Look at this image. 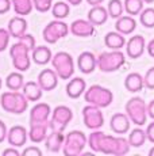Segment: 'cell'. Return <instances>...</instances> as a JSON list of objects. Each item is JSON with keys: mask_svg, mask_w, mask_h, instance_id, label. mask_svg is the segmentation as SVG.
Wrapping results in <instances>:
<instances>
[{"mask_svg": "<svg viewBox=\"0 0 154 156\" xmlns=\"http://www.w3.org/2000/svg\"><path fill=\"white\" fill-rule=\"evenodd\" d=\"M130 143L129 139L118 136H109V134H103L99 144V152L104 155H115V156H123L129 154L130 151Z\"/></svg>", "mask_w": 154, "mask_h": 156, "instance_id": "cell-1", "label": "cell"}, {"mask_svg": "<svg viewBox=\"0 0 154 156\" xmlns=\"http://www.w3.org/2000/svg\"><path fill=\"white\" fill-rule=\"evenodd\" d=\"M0 106L7 113L23 114L28 109V99L23 92L19 91H7L3 92L0 97Z\"/></svg>", "mask_w": 154, "mask_h": 156, "instance_id": "cell-2", "label": "cell"}, {"mask_svg": "<svg viewBox=\"0 0 154 156\" xmlns=\"http://www.w3.org/2000/svg\"><path fill=\"white\" fill-rule=\"evenodd\" d=\"M84 98H85V102H88L89 105H95V106L103 109V107H108L112 103L114 94H112L111 90L105 88V87L93 84L88 90H85Z\"/></svg>", "mask_w": 154, "mask_h": 156, "instance_id": "cell-3", "label": "cell"}, {"mask_svg": "<svg viewBox=\"0 0 154 156\" xmlns=\"http://www.w3.org/2000/svg\"><path fill=\"white\" fill-rule=\"evenodd\" d=\"M88 144V137L81 130H72L65 136L62 151L66 156H77L84 151Z\"/></svg>", "mask_w": 154, "mask_h": 156, "instance_id": "cell-4", "label": "cell"}, {"mask_svg": "<svg viewBox=\"0 0 154 156\" xmlns=\"http://www.w3.org/2000/svg\"><path fill=\"white\" fill-rule=\"evenodd\" d=\"M53 69L57 72L58 77L62 80H68L75 73V61L73 57L68 52H58L52 57Z\"/></svg>", "mask_w": 154, "mask_h": 156, "instance_id": "cell-5", "label": "cell"}, {"mask_svg": "<svg viewBox=\"0 0 154 156\" xmlns=\"http://www.w3.org/2000/svg\"><path fill=\"white\" fill-rule=\"evenodd\" d=\"M126 114L130 121L134 122L137 126H142L147 121V105L142 98L134 97L126 103Z\"/></svg>", "mask_w": 154, "mask_h": 156, "instance_id": "cell-6", "label": "cell"}, {"mask_svg": "<svg viewBox=\"0 0 154 156\" xmlns=\"http://www.w3.org/2000/svg\"><path fill=\"white\" fill-rule=\"evenodd\" d=\"M126 56L120 50L104 52L97 57V68L102 72H115L124 65Z\"/></svg>", "mask_w": 154, "mask_h": 156, "instance_id": "cell-7", "label": "cell"}, {"mask_svg": "<svg viewBox=\"0 0 154 156\" xmlns=\"http://www.w3.org/2000/svg\"><path fill=\"white\" fill-rule=\"evenodd\" d=\"M30 52L31 50L19 40L16 44H14L10 48V56L12 58V65L15 69H18L19 72H25L30 68Z\"/></svg>", "mask_w": 154, "mask_h": 156, "instance_id": "cell-8", "label": "cell"}, {"mask_svg": "<svg viewBox=\"0 0 154 156\" xmlns=\"http://www.w3.org/2000/svg\"><path fill=\"white\" fill-rule=\"evenodd\" d=\"M73 118L72 110L68 106H57L52 112L49 119V129L50 130H57V132H64L69 122Z\"/></svg>", "mask_w": 154, "mask_h": 156, "instance_id": "cell-9", "label": "cell"}, {"mask_svg": "<svg viewBox=\"0 0 154 156\" xmlns=\"http://www.w3.org/2000/svg\"><path fill=\"white\" fill-rule=\"evenodd\" d=\"M68 34H69V26L65 22H62V19H55L49 22L42 33L43 40L47 44L58 42L61 38H65Z\"/></svg>", "mask_w": 154, "mask_h": 156, "instance_id": "cell-10", "label": "cell"}, {"mask_svg": "<svg viewBox=\"0 0 154 156\" xmlns=\"http://www.w3.org/2000/svg\"><path fill=\"white\" fill-rule=\"evenodd\" d=\"M82 119H84V125L91 130L100 129L104 124V115L102 113V109L89 103L82 109Z\"/></svg>", "mask_w": 154, "mask_h": 156, "instance_id": "cell-11", "label": "cell"}, {"mask_svg": "<svg viewBox=\"0 0 154 156\" xmlns=\"http://www.w3.org/2000/svg\"><path fill=\"white\" fill-rule=\"evenodd\" d=\"M69 31L76 37H92L95 34V25H92L88 19H76L69 26Z\"/></svg>", "mask_w": 154, "mask_h": 156, "instance_id": "cell-12", "label": "cell"}, {"mask_svg": "<svg viewBox=\"0 0 154 156\" xmlns=\"http://www.w3.org/2000/svg\"><path fill=\"white\" fill-rule=\"evenodd\" d=\"M37 82L43 91H53L58 84V75L52 68H46L39 72Z\"/></svg>", "mask_w": 154, "mask_h": 156, "instance_id": "cell-13", "label": "cell"}, {"mask_svg": "<svg viewBox=\"0 0 154 156\" xmlns=\"http://www.w3.org/2000/svg\"><path fill=\"white\" fill-rule=\"evenodd\" d=\"M27 139H28L27 130H26L25 126H20V125L12 126L7 133L8 144H10L11 147H16V148L25 145L26 141H27Z\"/></svg>", "mask_w": 154, "mask_h": 156, "instance_id": "cell-14", "label": "cell"}, {"mask_svg": "<svg viewBox=\"0 0 154 156\" xmlns=\"http://www.w3.org/2000/svg\"><path fill=\"white\" fill-rule=\"evenodd\" d=\"M146 42L142 35H134L126 42V53L130 58H139L145 52Z\"/></svg>", "mask_w": 154, "mask_h": 156, "instance_id": "cell-15", "label": "cell"}, {"mask_svg": "<svg viewBox=\"0 0 154 156\" xmlns=\"http://www.w3.org/2000/svg\"><path fill=\"white\" fill-rule=\"evenodd\" d=\"M52 115V107L47 103H37L30 110V124H38V122H49Z\"/></svg>", "mask_w": 154, "mask_h": 156, "instance_id": "cell-16", "label": "cell"}, {"mask_svg": "<svg viewBox=\"0 0 154 156\" xmlns=\"http://www.w3.org/2000/svg\"><path fill=\"white\" fill-rule=\"evenodd\" d=\"M97 67V57L92 52H82L77 57V68L82 73H92Z\"/></svg>", "mask_w": 154, "mask_h": 156, "instance_id": "cell-17", "label": "cell"}, {"mask_svg": "<svg viewBox=\"0 0 154 156\" xmlns=\"http://www.w3.org/2000/svg\"><path fill=\"white\" fill-rule=\"evenodd\" d=\"M130 118L126 113H116L111 117L109 126L111 130L116 134H124L130 130Z\"/></svg>", "mask_w": 154, "mask_h": 156, "instance_id": "cell-18", "label": "cell"}, {"mask_svg": "<svg viewBox=\"0 0 154 156\" xmlns=\"http://www.w3.org/2000/svg\"><path fill=\"white\" fill-rule=\"evenodd\" d=\"M87 90V83L82 77H70L69 83L66 84V94L72 99H77L80 98Z\"/></svg>", "mask_w": 154, "mask_h": 156, "instance_id": "cell-19", "label": "cell"}, {"mask_svg": "<svg viewBox=\"0 0 154 156\" xmlns=\"http://www.w3.org/2000/svg\"><path fill=\"white\" fill-rule=\"evenodd\" d=\"M7 30L10 31L11 37H14V38L22 37L23 34L27 33V20H26L23 16H20V15L11 18L10 22H8Z\"/></svg>", "mask_w": 154, "mask_h": 156, "instance_id": "cell-20", "label": "cell"}, {"mask_svg": "<svg viewBox=\"0 0 154 156\" xmlns=\"http://www.w3.org/2000/svg\"><path fill=\"white\" fill-rule=\"evenodd\" d=\"M47 129H49V122H38V124H31L30 132H28V139L31 143L39 144L45 141L47 136Z\"/></svg>", "mask_w": 154, "mask_h": 156, "instance_id": "cell-21", "label": "cell"}, {"mask_svg": "<svg viewBox=\"0 0 154 156\" xmlns=\"http://www.w3.org/2000/svg\"><path fill=\"white\" fill-rule=\"evenodd\" d=\"M115 29L123 35H129L137 29V22H135L134 16L131 15H122L120 18L116 19L115 23Z\"/></svg>", "mask_w": 154, "mask_h": 156, "instance_id": "cell-22", "label": "cell"}, {"mask_svg": "<svg viewBox=\"0 0 154 156\" xmlns=\"http://www.w3.org/2000/svg\"><path fill=\"white\" fill-rule=\"evenodd\" d=\"M108 16L109 15H108L107 8H104L102 4L92 5V8H91L89 12H88V20L95 26L104 25V23L107 22Z\"/></svg>", "mask_w": 154, "mask_h": 156, "instance_id": "cell-23", "label": "cell"}, {"mask_svg": "<svg viewBox=\"0 0 154 156\" xmlns=\"http://www.w3.org/2000/svg\"><path fill=\"white\" fill-rule=\"evenodd\" d=\"M64 132H57V130H52V133L47 134L45 139V145L47 148V151L50 152H60L64 145V140L65 136Z\"/></svg>", "mask_w": 154, "mask_h": 156, "instance_id": "cell-24", "label": "cell"}, {"mask_svg": "<svg viewBox=\"0 0 154 156\" xmlns=\"http://www.w3.org/2000/svg\"><path fill=\"white\" fill-rule=\"evenodd\" d=\"M124 87L129 92H139L145 87L143 76L138 72H131L124 79Z\"/></svg>", "mask_w": 154, "mask_h": 156, "instance_id": "cell-25", "label": "cell"}, {"mask_svg": "<svg viewBox=\"0 0 154 156\" xmlns=\"http://www.w3.org/2000/svg\"><path fill=\"white\" fill-rule=\"evenodd\" d=\"M104 44L111 50H120L126 45V38L119 31H109L104 37Z\"/></svg>", "mask_w": 154, "mask_h": 156, "instance_id": "cell-26", "label": "cell"}, {"mask_svg": "<svg viewBox=\"0 0 154 156\" xmlns=\"http://www.w3.org/2000/svg\"><path fill=\"white\" fill-rule=\"evenodd\" d=\"M52 50L47 46H35L31 52L32 61L38 65H46L47 62L52 61Z\"/></svg>", "mask_w": 154, "mask_h": 156, "instance_id": "cell-27", "label": "cell"}, {"mask_svg": "<svg viewBox=\"0 0 154 156\" xmlns=\"http://www.w3.org/2000/svg\"><path fill=\"white\" fill-rule=\"evenodd\" d=\"M23 94L28 99V102H38L42 98L43 90L38 84V82H27L23 86Z\"/></svg>", "mask_w": 154, "mask_h": 156, "instance_id": "cell-28", "label": "cell"}, {"mask_svg": "<svg viewBox=\"0 0 154 156\" xmlns=\"http://www.w3.org/2000/svg\"><path fill=\"white\" fill-rule=\"evenodd\" d=\"M5 86L11 91H19L25 86V77L20 72H11L5 79Z\"/></svg>", "mask_w": 154, "mask_h": 156, "instance_id": "cell-29", "label": "cell"}, {"mask_svg": "<svg viewBox=\"0 0 154 156\" xmlns=\"http://www.w3.org/2000/svg\"><path fill=\"white\" fill-rule=\"evenodd\" d=\"M11 3H12L15 14L20 15V16H26V15L31 14V11L34 10L32 0H11Z\"/></svg>", "mask_w": 154, "mask_h": 156, "instance_id": "cell-30", "label": "cell"}, {"mask_svg": "<svg viewBox=\"0 0 154 156\" xmlns=\"http://www.w3.org/2000/svg\"><path fill=\"white\" fill-rule=\"evenodd\" d=\"M147 140V136H146V130L141 128H135L130 132L129 134V143L131 147H135V148H139L145 144V141Z\"/></svg>", "mask_w": 154, "mask_h": 156, "instance_id": "cell-31", "label": "cell"}, {"mask_svg": "<svg viewBox=\"0 0 154 156\" xmlns=\"http://www.w3.org/2000/svg\"><path fill=\"white\" fill-rule=\"evenodd\" d=\"M52 12H53V16H54L55 19H65V18L69 16V12H70L69 3L68 2H57L55 4H53Z\"/></svg>", "mask_w": 154, "mask_h": 156, "instance_id": "cell-32", "label": "cell"}, {"mask_svg": "<svg viewBox=\"0 0 154 156\" xmlns=\"http://www.w3.org/2000/svg\"><path fill=\"white\" fill-rule=\"evenodd\" d=\"M143 0H124L123 5H124V11L131 16L139 15L141 11L143 10Z\"/></svg>", "mask_w": 154, "mask_h": 156, "instance_id": "cell-33", "label": "cell"}, {"mask_svg": "<svg viewBox=\"0 0 154 156\" xmlns=\"http://www.w3.org/2000/svg\"><path fill=\"white\" fill-rule=\"evenodd\" d=\"M107 11H108V15L114 19H118L123 15V11H124V5H123V2L122 0H109L108 2V5H107Z\"/></svg>", "mask_w": 154, "mask_h": 156, "instance_id": "cell-34", "label": "cell"}, {"mask_svg": "<svg viewBox=\"0 0 154 156\" xmlns=\"http://www.w3.org/2000/svg\"><path fill=\"white\" fill-rule=\"evenodd\" d=\"M139 20H141L142 26L147 29L154 27V8L149 7V8H143L139 14Z\"/></svg>", "mask_w": 154, "mask_h": 156, "instance_id": "cell-35", "label": "cell"}, {"mask_svg": "<svg viewBox=\"0 0 154 156\" xmlns=\"http://www.w3.org/2000/svg\"><path fill=\"white\" fill-rule=\"evenodd\" d=\"M103 134L104 133H103L102 130L96 129V130H93L92 133L88 136V147H89L93 152H99V144H100V139H102Z\"/></svg>", "mask_w": 154, "mask_h": 156, "instance_id": "cell-36", "label": "cell"}, {"mask_svg": "<svg viewBox=\"0 0 154 156\" xmlns=\"http://www.w3.org/2000/svg\"><path fill=\"white\" fill-rule=\"evenodd\" d=\"M32 3L38 12H47L53 7V0H32Z\"/></svg>", "mask_w": 154, "mask_h": 156, "instance_id": "cell-37", "label": "cell"}, {"mask_svg": "<svg viewBox=\"0 0 154 156\" xmlns=\"http://www.w3.org/2000/svg\"><path fill=\"white\" fill-rule=\"evenodd\" d=\"M11 34L7 29H0V52H4L10 44Z\"/></svg>", "mask_w": 154, "mask_h": 156, "instance_id": "cell-38", "label": "cell"}, {"mask_svg": "<svg viewBox=\"0 0 154 156\" xmlns=\"http://www.w3.org/2000/svg\"><path fill=\"white\" fill-rule=\"evenodd\" d=\"M143 83H145V87L149 90H154V67L149 68L143 77Z\"/></svg>", "mask_w": 154, "mask_h": 156, "instance_id": "cell-39", "label": "cell"}, {"mask_svg": "<svg viewBox=\"0 0 154 156\" xmlns=\"http://www.w3.org/2000/svg\"><path fill=\"white\" fill-rule=\"evenodd\" d=\"M18 40L22 41V42L31 50V52H32V49L35 48V38H34V35L32 34H27V33H26V34H23L22 37H19Z\"/></svg>", "mask_w": 154, "mask_h": 156, "instance_id": "cell-40", "label": "cell"}, {"mask_svg": "<svg viewBox=\"0 0 154 156\" xmlns=\"http://www.w3.org/2000/svg\"><path fill=\"white\" fill-rule=\"evenodd\" d=\"M23 156H41L42 155V151H41L38 147L32 145V147H27V148H25V151L22 152Z\"/></svg>", "mask_w": 154, "mask_h": 156, "instance_id": "cell-41", "label": "cell"}, {"mask_svg": "<svg viewBox=\"0 0 154 156\" xmlns=\"http://www.w3.org/2000/svg\"><path fill=\"white\" fill-rule=\"evenodd\" d=\"M11 7H12L11 0H0V15L7 14L11 10Z\"/></svg>", "mask_w": 154, "mask_h": 156, "instance_id": "cell-42", "label": "cell"}, {"mask_svg": "<svg viewBox=\"0 0 154 156\" xmlns=\"http://www.w3.org/2000/svg\"><path fill=\"white\" fill-rule=\"evenodd\" d=\"M7 133H8L7 126H5V124L2 121V119H0V144L7 139Z\"/></svg>", "mask_w": 154, "mask_h": 156, "instance_id": "cell-43", "label": "cell"}, {"mask_svg": "<svg viewBox=\"0 0 154 156\" xmlns=\"http://www.w3.org/2000/svg\"><path fill=\"white\" fill-rule=\"evenodd\" d=\"M146 136H147V140H149L150 143L154 144V121L152 122V124L147 125V128H146Z\"/></svg>", "mask_w": 154, "mask_h": 156, "instance_id": "cell-44", "label": "cell"}, {"mask_svg": "<svg viewBox=\"0 0 154 156\" xmlns=\"http://www.w3.org/2000/svg\"><path fill=\"white\" fill-rule=\"evenodd\" d=\"M20 152L16 149V147H11L3 151V156H19Z\"/></svg>", "mask_w": 154, "mask_h": 156, "instance_id": "cell-45", "label": "cell"}, {"mask_svg": "<svg viewBox=\"0 0 154 156\" xmlns=\"http://www.w3.org/2000/svg\"><path fill=\"white\" fill-rule=\"evenodd\" d=\"M147 115L154 119V99L147 103Z\"/></svg>", "mask_w": 154, "mask_h": 156, "instance_id": "cell-46", "label": "cell"}, {"mask_svg": "<svg viewBox=\"0 0 154 156\" xmlns=\"http://www.w3.org/2000/svg\"><path fill=\"white\" fill-rule=\"evenodd\" d=\"M146 49H147V53H149V55L154 58V40H152L149 44H147Z\"/></svg>", "mask_w": 154, "mask_h": 156, "instance_id": "cell-47", "label": "cell"}, {"mask_svg": "<svg viewBox=\"0 0 154 156\" xmlns=\"http://www.w3.org/2000/svg\"><path fill=\"white\" fill-rule=\"evenodd\" d=\"M103 2H104V0H87V3L89 5H99V4H102Z\"/></svg>", "mask_w": 154, "mask_h": 156, "instance_id": "cell-48", "label": "cell"}, {"mask_svg": "<svg viewBox=\"0 0 154 156\" xmlns=\"http://www.w3.org/2000/svg\"><path fill=\"white\" fill-rule=\"evenodd\" d=\"M69 4H72V5H79V4H81L82 3V0H66Z\"/></svg>", "mask_w": 154, "mask_h": 156, "instance_id": "cell-49", "label": "cell"}, {"mask_svg": "<svg viewBox=\"0 0 154 156\" xmlns=\"http://www.w3.org/2000/svg\"><path fill=\"white\" fill-rule=\"evenodd\" d=\"M149 155H150V156H154V147L149 151Z\"/></svg>", "mask_w": 154, "mask_h": 156, "instance_id": "cell-50", "label": "cell"}, {"mask_svg": "<svg viewBox=\"0 0 154 156\" xmlns=\"http://www.w3.org/2000/svg\"><path fill=\"white\" fill-rule=\"evenodd\" d=\"M143 2H145V3H153L154 0H143Z\"/></svg>", "mask_w": 154, "mask_h": 156, "instance_id": "cell-51", "label": "cell"}, {"mask_svg": "<svg viewBox=\"0 0 154 156\" xmlns=\"http://www.w3.org/2000/svg\"><path fill=\"white\" fill-rule=\"evenodd\" d=\"M0 88H2V79H0Z\"/></svg>", "mask_w": 154, "mask_h": 156, "instance_id": "cell-52", "label": "cell"}]
</instances>
